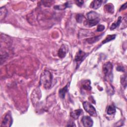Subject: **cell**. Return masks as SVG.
Here are the masks:
<instances>
[{
    "label": "cell",
    "instance_id": "obj_1",
    "mask_svg": "<svg viewBox=\"0 0 127 127\" xmlns=\"http://www.w3.org/2000/svg\"><path fill=\"white\" fill-rule=\"evenodd\" d=\"M53 76L51 72L48 70H44L41 74L40 78V84L44 88L49 89L51 87Z\"/></svg>",
    "mask_w": 127,
    "mask_h": 127
},
{
    "label": "cell",
    "instance_id": "obj_2",
    "mask_svg": "<svg viewBox=\"0 0 127 127\" xmlns=\"http://www.w3.org/2000/svg\"><path fill=\"white\" fill-rule=\"evenodd\" d=\"M87 20L84 22V25L87 27H92L97 25L99 21V14L97 12L91 11L86 14Z\"/></svg>",
    "mask_w": 127,
    "mask_h": 127
},
{
    "label": "cell",
    "instance_id": "obj_3",
    "mask_svg": "<svg viewBox=\"0 0 127 127\" xmlns=\"http://www.w3.org/2000/svg\"><path fill=\"white\" fill-rule=\"evenodd\" d=\"M113 65L110 62L106 63L103 66V71L105 76L110 81L113 79Z\"/></svg>",
    "mask_w": 127,
    "mask_h": 127
},
{
    "label": "cell",
    "instance_id": "obj_4",
    "mask_svg": "<svg viewBox=\"0 0 127 127\" xmlns=\"http://www.w3.org/2000/svg\"><path fill=\"white\" fill-rule=\"evenodd\" d=\"M83 106L84 110L87 112L90 115L95 117L97 115L95 108L87 101H85L83 103Z\"/></svg>",
    "mask_w": 127,
    "mask_h": 127
},
{
    "label": "cell",
    "instance_id": "obj_5",
    "mask_svg": "<svg viewBox=\"0 0 127 127\" xmlns=\"http://www.w3.org/2000/svg\"><path fill=\"white\" fill-rule=\"evenodd\" d=\"M12 124V118L10 111L7 112L4 116L1 126V127H10Z\"/></svg>",
    "mask_w": 127,
    "mask_h": 127
},
{
    "label": "cell",
    "instance_id": "obj_6",
    "mask_svg": "<svg viewBox=\"0 0 127 127\" xmlns=\"http://www.w3.org/2000/svg\"><path fill=\"white\" fill-rule=\"evenodd\" d=\"M87 54L85 53L84 52L81 51V50H79L78 52L76 53L75 56V61L77 63V66L80 64L84 60L85 58L86 57Z\"/></svg>",
    "mask_w": 127,
    "mask_h": 127
},
{
    "label": "cell",
    "instance_id": "obj_7",
    "mask_svg": "<svg viewBox=\"0 0 127 127\" xmlns=\"http://www.w3.org/2000/svg\"><path fill=\"white\" fill-rule=\"evenodd\" d=\"M81 122L84 127H90L93 126V121L89 116H83L81 119Z\"/></svg>",
    "mask_w": 127,
    "mask_h": 127
},
{
    "label": "cell",
    "instance_id": "obj_8",
    "mask_svg": "<svg viewBox=\"0 0 127 127\" xmlns=\"http://www.w3.org/2000/svg\"><path fill=\"white\" fill-rule=\"evenodd\" d=\"M69 85H70V82L68 83L64 87L59 90V94L60 97L61 98L63 99L64 98L65 94L68 92V90L69 88Z\"/></svg>",
    "mask_w": 127,
    "mask_h": 127
},
{
    "label": "cell",
    "instance_id": "obj_9",
    "mask_svg": "<svg viewBox=\"0 0 127 127\" xmlns=\"http://www.w3.org/2000/svg\"><path fill=\"white\" fill-rule=\"evenodd\" d=\"M67 53V48L64 45H62L58 51V55L60 58H64L65 57Z\"/></svg>",
    "mask_w": 127,
    "mask_h": 127
},
{
    "label": "cell",
    "instance_id": "obj_10",
    "mask_svg": "<svg viewBox=\"0 0 127 127\" xmlns=\"http://www.w3.org/2000/svg\"><path fill=\"white\" fill-rule=\"evenodd\" d=\"M102 2H103V1L101 0H93L90 3V7L94 9H97L101 6Z\"/></svg>",
    "mask_w": 127,
    "mask_h": 127
},
{
    "label": "cell",
    "instance_id": "obj_11",
    "mask_svg": "<svg viewBox=\"0 0 127 127\" xmlns=\"http://www.w3.org/2000/svg\"><path fill=\"white\" fill-rule=\"evenodd\" d=\"M81 87L82 89L85 90H88V91H90L92 89L91 86L90 85V81L89 80H85L83 81V82L81 84Z\"/></svg>",
    "mask_w": 127,
    "mask_h": 127
},
{
    "label": "cell",
    "instance_id": "obj_12",
    "mask_svg": "<svg viewBox=\"0 0 127 127\" xmlns=\"http://www.w3.org/2000/svg\"><path fill=\"white\" fill-rule=\"evenodd\" d=\"M82 112V110L80 109H77L76 110H74L70 113V116L73 119L76 120L78 118L79 116L81 115V113Z\"/></svg>",
    "mask_w": 127,
    "mask_h": 127
},
{
    "label": "cell",
    "instance_id": "obj_13",
    "mask_svg": "<svg viewBox=\"0 0 127 127\" xmlns=\"http://www.w3.org/2000/svg\"><path fill=\"white\" fill-rule=\"evenodd\" d=\"M104 9L106 12L113 13L114 12V7L112 3H108L104 6Z\"/></svg>",
    "mask_w": 127,
    "mask_h": 127
},
{
    "label": "cell",
    "instance_id": "obj_14",
    "mask_svg": "<svg viewBox=\"0 0 127 127\" xmlns=\"http://www.w3.org/2000/svg\"><path fill=\"white\" fill-rule=\"evenodd\" d=\"M103 35V34H101L100 35H98V36H95V37L88 38V39H86V41L90 44H93V43L96 42L97 41H98L100 39H101L102 38Z\"/></svg>",
    "mask_w": 127,
    "mask_h": 127
},
{
    "label": "cell",
    "instance_id": "obj_15",
    "mask_svg": "<svg viewBox=\"0 0 127 127\" xmlns=\"http://www.w3.org/2000/svg\"><path fill=\"white\" fill-rule=\"evenodd\" d=\"M70 6V4L69 3V1H67L65 3H63V4L55 6L54 8L55 9H57V10H63V9H64L66 8L69 7Z\"/></svg>",
    "mask_w": 127,
    "mask_h": 127
},
{
    "label": "cell",
    "instance_id": "obj_16",
    "mask_svg": "<svg viewBox=\"0 0 127 127\" xmlns=\"http://www.w3.org/2000/svg\"><path fill=\"white\" fill-rule=\"evenodd\" d=\"M0 20L2 21L3 19H4L5 18V17H6V15L7 14V9H6V8L5 7H1L0 8Z\"/></svg>",
    "mask_w": 127,
    "mask_h": 127
},
{
    "label": "cell",
    "instance_id": "obj_17",
    "mask_svg": "<svg viewBox=\"0 0 127 127\" xmlns=\"http://www.w3.org/2000/svg\"><path fill=\"white\" fill-rule=\"evenodd\" d=\"M116 112V107L113 105H111L108 106L107 110V113L108 115H111L115 114Z\"/></svg>",
    "mask_w": 127,
    "mask_h": 127
},
{
    "label": "cell",
    "instance_id": "obj_18",
    "mask_svg": "<svg viewBox=\"0 0 127 127\" xmlns=\"http://www.w3.org/2000/svg\"><path fill=\"white\" fill-rule=\"evenodd\" d=\"M121 22H122V17L120 16L118 18V20H117V21L116 22H114L112 24V25L110 27V29L114 30L115 28H116L117 27H118L120 25Z\"/></svg>",
    "mask_w": 127,
    "mask_h": 127
},
{
    "label": "cell",
    "instance_id": "obj_19",
    "mask_svg": "<svg viewBox=\"0 0 127 127\" xmlns=\"http://www.w3.org/2000/svg\"><path fill=\"white\" fill-rule=\"evenodd\" d=\"M116 35L115 34H113V35H108L106 38L102 41V44H105L107 42H109L112 40H113L115 38H116Z\"/></svg>",
    "mask_w": 127,
    "mask_h": 127
},
{
    "label": "cell",
    "instance_id": "obj_20",
    "mask_svg": "<svg viewBox=\"0 0 127 127\" xmlns=\"http://www.w3.org/2000/svg\"><path fill=\"white\" fill-rule=\"evenodd\" d=\"M121 82L122 85L126 88L127 86V76L126 75H124L121 77Z\"/></svg>",
    "mask_w": 127,
    "mask_h": 127
},
{
    "label": "cell",
    "instance_id": "obj_21",
    "mask_svg": "<svg viewBox=\"0 0 127 127\" xmlns=\"http://www.w3.org/2000/svg\"><path fill=\"white\" fill-rule=\"evenodd\" d=\"M83 18H84V16L81 14H77L75 17L76 21L78 23H81L82 21Z\"/></svg>",
    "mask_w": 127,
    "mask_h": 127
},
{
    "label": "cell",
    "instance_id": "obj_22",
    "mask_svg": "<svg viewBox=\"0 0 127 127\" xmlns=\"http://www.w3.org/2000/svg\"><path fill=\"white\" fill-rule=\"evenodd\" d=\"M105 29V26L103 25H99L97 28V31L98 32H101L103 31Z\"/></svg>",
    "mask_w": 127,
    "mask_h": 127
},
{
    "label": "cell",
    "instance_id": "obj_23",
    "mask_svg": "<svg viewBox=\"0 0 127 127\" xmlns=\"http://www.w3.org/2000/svg\"><path fill=\"white\" fill-rule=\"evenodd\" d=\"M75 2L76 3V4L78 6H81L84 3V1H83V0H76V1H75Z\"/></svg>",
    "mask_w": 127,
    "mask_h": 127
},
{
    "label": "cell",
    "instance_id": "obj_24",
    "mask_svg": "<svg viewBox=\"0 0 127 127\" xmlns=\"http://www.w3.org/2000/svg\"><path fill=\"white\" fill-rule=\"evenodd\" d=\"M126 8H127V3H124L123 5H122L121 6V7H120V11L122 10H124V9H125Z\"/></svg>",
    "mask_w": 127,
    "mask_h": 127
},
{
    "label": "cell",
    "instance_id": "obj_25",
    "mask_svg": "<svg viewBox=\"0 0 127 127\" xmlns=\"http://www.w3.org/2000/svg\"><path fill=\"white\" fill-rule=\"evenodd\" d=\"M117 70L120 71H124V67L121 66H118L117 67Z\"/></svg>",
    "mask_w": 127,
    "mask_h": 127
}]
</instances>
